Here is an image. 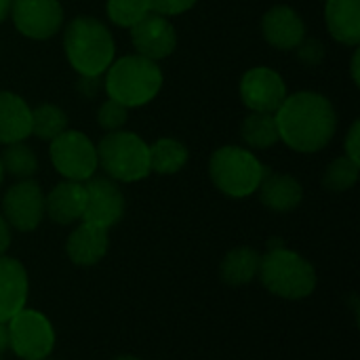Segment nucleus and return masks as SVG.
Listing matches in <instances>:
<instances>
[{"label":"nucleus","mask_w":360,"mask_h":360,"mask_svg":"<svg viewBox=\"0 0 360 360\" xmlns=\"http://www.w3.org/2000/svg\"><path fill=\"white\" fill-rule=\"evenodd\" d=\"M11 2L13 0H0V23L11 15Z\"/></svg>","instance_id":"nucleus-36"},{"label":"nucleus","mask_w":360,"mask_h":360,"mask_svg":"<svg viewBox=\"0 0 360 360\" xmlns=\"http://www.w3.org/2000/svg\"><path fill=\"white\" fill-rule=\"evenodd\" d=\"M114 360H141V359H137V356H131V354H124V356H118V359H114Z\"/></svg>","instance_id":"nucleus-37"},{"label":"nucleus","mask_w":360,"mask_h":360,"mask_svg":"<svg viewBox=\"0 0 360 360\" xmlns=\"http://www.w3.org/2000/svg\"><path fill=\"white\" fill-rule=\"evenodd\" d=\"M2 181H4V167H2V160H0V186H2Z\"/></svg>","instance_id":"nucleus-38"},{"label":"nucleus","mask_w":360,"mask_h":360,"mask_svg":"<svg viewBox=\"0 0 360 360\" xmlns=\"http://www.w3.org/2000/svg\"><path fill=\"white\" fill-rule=\"evenodd\" d=\"M359 63H360V53L356 51L354 53V57H352V65H350V70H352V80L356 82V84H360V68H359Z\"/></svg>","instance_id":"nucleus-35"},{"label":"nucleus","mask_w":360,"mask_h":360,"mask_svg":"<svg viewBox=\"0 0 360 360\" xmlns=\"http://www.w3.org/2000/svg\"><path fill=\"white\" fill-rule=\"evenodd\" d=\"M240 99L251 112L274 114L287 99V84L272 68H251L240 80Z\"/></svg>","instance_id":"nucleus-11"},{"label":"nucleus","mask_w":360,"mask_h":360,"mask_svg":"<svg viewBox=\"0 0 360 360\" xmlns=\"http://www.w3.org/2000/svg\"><path fill=\"white\" fill-rule=\"evenodd\" d=\"M11 19L25 38L46 40L61 27L63 6L59 0H13Z\"/></svg>","instance_id":"nucleus-10"},{"label":"nucleus","mask_w":360,"mask_h":360,"mask_svg":"<svg viewBox=\"0 0 360 360\" xmlns=\"http://www.w3.org/2000/svg\"><path fill=\"white\" fill-rule=\"evenodd\" d=\"M129 118V108H124L122 103L114 101V99H108L99 105L97 110V122L103 131L112 133V131H120L124 127Z\"/></svg>","instance_id":"nucleus-28"},{"label":"nucleus","mask_w":360,"mask_h":360,"mask_svg":"<svg viewBox=\"0 0 360 360\" xmlns=\"http://www.w3.org/2000/svg\"><path fill=\"white\" fill-rule=\"evenodd\" d=\"M103 86L108 97L124 108L150 103L162 89V72L156 61L141 55H127L110 63Z\"/></svg>","instance_id":"nucleus-3"},{"label":"nucleus","mask_w":360,"mask_h":360,"mask_svg":"<svg viewBox=\"0 0 360 360\" xmlns=\"http://www.w3.org/2000/svg\"><path fill=\"white\" fill-rule=\"evenodd\" d=\"M240 137L253 150H268V148H272L276 141H281L274 114L251 112L243 120V124H240Z\"/></svg>","instance_id":"nucleus-23"},{"label":"nucleus","mask_w":360,"mask_h":360,"mask_svg":"<svg viewBox=\"0 0 360 360\" xmlns=\"http://www.w3.org/2000/svg\"><path fill=\"white\" fill-rule=\"evenodd\" d=\"M86 188V207L82 221L110 230L124 215V196L114 179L110 177H91L84 181Z\"/></svg>","instance_id":"nucleus-12"},{"label":"nucleus","mask_w":360,"mask_h":360,"mask_svg":"<svg viewBox=\"0 0 360 360\" xmlns=\"http://www.w3.org/2000/svg\"><path fill=\"white\" fill-rule=\"evenodd\" d=\"M346 156L352 158L354 162H360V122L354 120L350 131H348V137H346Z\"/></svg>","instance_id":"nucleus-31"},{"label":"nucleus","mask_w":360,"mask_h":360,"mask_svg":"<svg viewBox=\"0 0 360 360\" xmlns=\"http://www.w3.org/2000/svg\"><path fill=\"white\" fill-rule=\"evenodd\" d=\"M297 57L304 65L308 68H316L323 63L325 59V46L319 38H304L297 44Z\"/></svg>","instance_id":"nucleus-29"},{"label":"nucleus","mask_w":360,"mask_h":360,"mask_svg":"<svg viewBox=\"0 0 360 360\" xmlns=\"http://www.w3.org/2000/svg\"><path fill=\"white\" fill-rule=\"evenodd\" d=\"M360 162H354L352 158H348L346 154L335 158L323 177V184L327 190L331 192H348L350 188H354V184L359 181Z\"/></svg>","instance_id":"nucleus-26"},{"label":"nucleus","mask_w":360,"mask_h":360,"mask_svg":"<svg viewBox=\"0 0 360 360\" xmlns=\"http://www.w3.org/2000/svg\"><path fill=\"white\" fill-rule=\"evenodd\" d=\"M262 255L251 247H236L219 264V276L230 287H243L257 278Z\"/></svg>","instance_id":"nucleus-21"},{"label":"nucleus","mask_w":360,"mask_h":360,"mask_svg":"<svg viewBox=\"0 0 360 360\" xmlns=\"http://www.w3.org/2000/svg\"><path fill=\"white\" fill-rule=\"evenodd\" d=\"M99 89H101V78H99V76H80V80H78V91H80L86 99L95 97V95L99 93Z\"/></svg>","instance_id":"nucleus-32"},{"label":"nucleus","mask_w":360,"mask_h":360,"mask_svg":"<svg viewBox=\"0 0 360 360\" xmlns=\"http://www.w3.org/2000/svg\"><path fill=\"white\" fill-rule=\"evenodd\" d=\"M8 350L23 360H44L53 352L55 331L51 321L38 310H19L8 321Z\"/></svg>","instance_id":"nucleus-8"},{"label":"nucleus","mask_w":360,"mask_h":360,"mask_svg":"<svg viewBox=\"0 0 360 360\" xmlns=\"http://www.w3.org/2000/svg\"><path fill=\"white\" fill-rule=\"evenodd\" d=\"M262 32L268 44L281 51H293L306 38V25L300 13L287 4L272 6L262 19Z\"/></svg>","instance_id":"nucleus-14"},{"label":"nucleus","mask_w":360,"mask_h":360,"mask_svg":"<svg viewBox=\"0 0 360 360\" xmlns=\"http://www.w3.org/2000/svg\"><path fill=\"white\" fill-rule=\"evenodd\" d=\"M32 135V108L23 101V97L0 91V143H17L25 141Z\"/></svg>","instance_id":"nucleus-18"},{"label":"nucleus","mask_w":360,"mask_h":360,"mask_svg":"<svg viewBox=\"0 0 360 360\" xmlns=\"http://www.w3.org/2000/svg\"><path fill=\"white\" fill-rule=\"evenodd\" d=\"M8 245H11V226H8L6 219L0 215V255L6 253Z\"/></svg>","instance_id":"nucleus-33"},{"label":"nucleus","mask_w":360,"mask_h":360,"mask_svg":"<svg viewBox=\"0 0 360 360\" xmlns=\"http://www.w3.org/2000/svg\"><path fill=\"white\" fill-rule=\"evenodd\" d=\"M86 207V188L80 181H61L44 196V213L59 226L80 221Z\"/></svg>","instance_id":"nucleus-16"},{"label":"nucleus","mask_w":360,"mask_h":360,"mask_svg":"<svg viewBox=\"0 0 360 360\" xmlns=\"http://www.w3.org/2000/svg\"><path fill=\"white\" fill-rule=\"evenodd\" d=\"M44 360H46V359H44Z\"/></svg>","instance_id":"nucleus-39"},{"label":"nucleus","mask_w":360,"mask_h":360,"mask_svg":"<svg viewBox=\"0 0 360 360\" xmlns=\"http://www.w3.org/2000/svg\"><path fill=\"white\" fill-rule=\"evenodd\" d=\"M259 278L264 287L283 300H306L316 289V270L300 253L278 247L262 257Z\"/></svg>","instance_id":"nucleus-4"},{"label":"nucleus","mask_w":360,"mask_h":360,"mask_svg":"<svg viewBox=\"0 0 360 360\" xmlns=\"http://www.w3.org/2000/svg\"><path fill=\"white\" fill-rule=\"evenodd\" d=\"M259 198L264 207L274 213H289L297 209L304 200L302 184L287 173H266L264 181L259 184Z\"/></svg>","instance_id":"nucleus-19"},{"label":"nucleus","mask_w":360,"mask_h":360,"mask_svg":"<svg viewBox=\"0 0 360 360\" xmlns=\"http://www.w3.org/2000/svg\"><path fill=\"white\" fill-rule=\"evenodd\" d=\"M131 40L137 55L152 61H160L175 51L177 32L167 17L158 13H148L139 23L131 27Z\"/></svg>","instance_id":"nucleus-13"},{"label":"nucleus","mask_w":360,"mask_h":360,"mask_svg":"<svg viewBox=\"0 0 360 360\" xmlns=\"http://www.w3.org/2000/svg\"><path fill=\"white\" fill-rule=\"evenodd\" d=\"M108 230L82 221L74 232L68 236L65 253L74 266H95L108 253Z\"/></svg>","instance_id":"nucleus-17"},{"label":"nucleus","mask_w":360,"mask_h":360,"mask_svg":"<svg viewBox=\"0 0 360 360\" xmlns=\"http://www.w3.org/2000/svg\"><path fill=\"white\" fill-rule=\"evenodd\" d=\"M105 11L110 21L120 27H133L148 13H152L148 0H108Z\"/></svg>","instance_id":"nucleus-27"},{"label":"nucleus","mask_w":360,"mask_h":360,"mask_svg":"<svg viewBox=\"0 0 360 360\" xmlns=\"http://www.w3.org/2000/svg\"><path fill=\"white\" fill-rule=\"evenodd\" d=\"M68 129V116L53 103H40L32 108V135L42 141H53Z\"/></svg>","instance_id":"nucleus-24"},{"label":"nucleus","mask_w":360,"mask_h":360,"mask_svg":"<svg viewBox=\"0 0 360 360\" xmlns=\"http://www.w3.org/2000/svg\"><path fill=\"white\" fill-rule=\"evenodd\" d=\"M63 49L70 65L80 76H101L116 55L110 30L95 17L80 15L72 19L63 34Z\"/></svg>","instance_id":"nucleus-2"},{"label":"nucleus","mask_w":360,"mask_h":360,"mask_svg":"<svg viewBox=\"0 0 360 360\" xmlns=\"http://www.w3.org/2000/svg\"><path fill=\"white\" fill-rule=\"evenodd\" d=\"M0 160H2L4 173L13 175L17 179H30L38 169V158H36L34 150L23 141L8 143L4 148Z\"/></svg>","instance_id":"nucleus-25"},{"label":"nucleus","mask_w":360,"mask_h":360,"mask_svg":"<svg viewBox=\"0 0 360 360\" xmlns=\"http://www.w3.org/2000/svg\"><path fill=\"white\" fill-rule=\"evenodd\" d=\"M51 162L55 171L70 179L84 184L91 179L97 171V148L95 143L82 133V131H70L65 129L61 135H57L51 141L49 148Z\"/></svg>","instance_id":"nucleus-7"},{"label":"nucleus","mask_w":360,"mask_h":360,"mask_svg":"<svg viewBox=\"0 0 360 360\" xmlns=\"http://www.w3.org/2000/svg\"><path fill=\"white\" fill-rule=\"evenodd\" d=\"M150 152V171L158 175H175L188 162V148L171 137H162L148 146Z\"/></svg>","instance_id":"nucleus-22"},{"label":"nucleus","mask_w":360,"mask_h":360,"mask_svg":"<svg viewBox=\"0 0 360 360\" xmlns=\"http://www.w3.org/2000/svg\"><path fill=\"white\" fill-rule=\"evenodd\" d=\"M8 350V327L6 323H0V354Z\"/></svg>","instance_id":"nucleus-34"},{"label":"nucleus","mask_w":360,"mask_h":360,"mask_svg":"<svg viewBox=\"0 0 360 360\" xmlns=\"http://www.w3.org/2000/svg\"><path fill=\"white\" fill-rule=\"evenodd\" d=\"M325 23L338 42L356 46L360 42V0H327Z\"/></svg>","instance_id":"nucleus-20"},{"label":"nucleus","mask_w":360,"mask_h":360,"mask_svg":"<svg viewBox=\"0 0 360 360\" xmlns=\"http://www.w3.org/2000/svg\"><path fill=\"white\" fill-rule=\"evenodd\" d=\"M198 0H148L150 11L158 13L162 17H171V15H179L190 11Z\"/></svg>","instance_id":"nucleus-30"},{"label":"nucleus","mask_w":360,"mask_h":360,"mask_svg":"<svg viewBox=\"0 0 360 360\" xmlns=\"http://www.w3.org/2000/svg\"><path fill=\"white\" fill-rule=\"evenodd\" d=\"M2 217L19 232H32L44 217V194L34 179H21L11 186L2 198Z\"/></svg>","instance_id":"nucleus-9"},{"label":"nucleus","mask_w":360,"mask_h":360,"mask_svg":"<svg viewBox=\"0 0 360 360\" xmlns=\"http://www.w3.org/2000/svg\"><path fill=\"white\" fill-rule=\"evenodd\" d=\"M268 169L262 160L238 146L217 148L209 160V175L219 192L230 198H247L259 190Z\"/></svg>","instance_id":"nucleus-5"},{"label":"nucleus","mask_w":360,"mask_h":360,"mask_svg":"<svg viewBox=\"0 0 360 360\" xmlns=\"http://www.w3.org/2000/svg\"><path fill=\"white\" fill-rule=\"evenodd\" d=\"M27 272L15 257L0 255V323H8L27 302Z\"/></svg>","instance_id":"nucleus-15"},{"label":"nucleus","mask_w":360,"mask_h":360,"mask_svg":"<svg viewBox=\"0 0 360 360\" xmlns=\"http://www.w3.org/2000/svg\"><path fill=\"white\" fill-rule=\"evenodd\" d=\"M278 137L291 150L302 154L321 152L338 131V114L333 103L314 91L287 95L274 112Z\"/></svg>","instance_id":"nucleus-1"},{"label":"nucleus","mask_w":360,"mask_h":360,"mask_svg":"<svg viewBox=\"0 0 360 360\" xmlns=\"http://www.w3.org/2000/svg\"><path fill=\"white\" fill-rule=\"evenodd\" d=\"M95 148L97 165L114 181L133 184L152 173L148 143L131 131H112Z\"/></svg>","instance_id":"nucleus-6"}]
</instances>
